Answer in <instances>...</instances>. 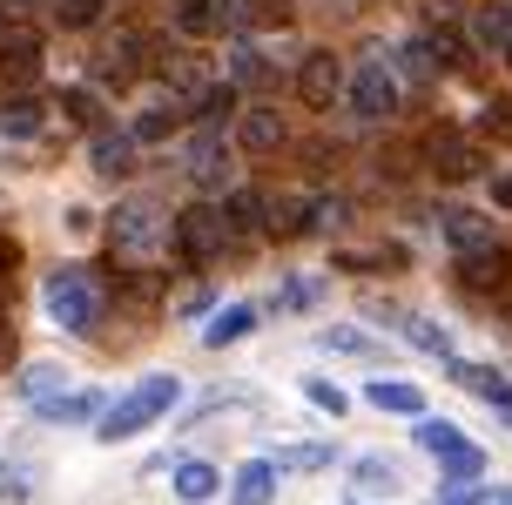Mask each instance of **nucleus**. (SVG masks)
<instances>
[{
	"mask_svg": "<svg viewBox=\"0 0 512 505\" xmlns=\"http://www.w3.org/2000/svg\"><path fill=\"white\" fill-rule=\"evenodd\" d=\"M270 492H277V465H270V458H250V465H236L230 505H270Z\"/></svg>",
	"mask_w": 512,
	"mask_h": 505,
	"instance_id": "obj_20",
	"label": "nucleus"
},
{
	"mask_svg": "<svg viewBox=\"0 0 512 505\" xmlns=\"http://www.w3.org/2000/svg\"><path fill=\"white\" fill-rule=\"evenodd\" d=\"M283 142H290V128H283L277 108H243L236 115V149L243 155H277Z\"/></svg>",
	"mask_w": 512,
	"mask_h": 505,
	"instance_id": "obj_11",
	"label": "nucleus"
},
{
	"mask_svg": "<svg viewBox=\"0 0 512 505\" xmlns=\"http://www.w3.org/2000/svg\"><path fill=\"white\" fill-rule=\"evenodd\" d=\"M236 95H243L236 81H230V88H223V81H209L203 95L189 101V115H196V122H209V128H223V122H230V115H236Z\"/></svg>",
	"mask_w": 512,
	"mask_h": 505,
	"instance_id": "obj_23",
	"label": "nucleus"
},
{
	"mask_svg": "<svg viewBox=\"0 0 512 505\" xmlns=\"http://www.w3.org/2000/svg\"><path fill=\"white\" fill-rule=\"evenodd\" d=\"M317 202L310 196H263V236H304Z\"/></svg>",
	"mask_w": 512,
	"mask_h": 505,
	"instance_id": "obj_17",
	"label": "nucleus"
},
{
	"mask_svg": "<svg viewBox=\"0 0 512 505\" xmlns=\"http://www.w3.org/2000/svg\"><path fill=\"white\" fill-rule=\"evenodd\" d=\"M250 324H256V310H243V303H230V310H223V317L209 324V344H236V337H243Z\"/></svg>",
	"mask_w": 512,
	"mask_h": 505,
	"instance_id": "obj_33",
	"label": "nucleus"
},
{
	"mask_svg": "<svg viewBox=\"0 0 512 505\" xmlns=\"http://www.w3.org/2000/svg\"><path fill=\"white\" fill-rule=\"evenodd\" d=\"M48 317L61 330H95V317H102V283H95V270H54L48 277Z\"/></svg>",
	"mask_w": 512,
	"mask_h": 505,
	"instance_id": "obj_4",
	"label": "nucleus"
},
{
	"mask_svg": "<svg viewBox=\"0 0 512 505\" xmlns=\"http://www.w3.org/2000/svg\"><path fill=\"white\" fill-rule=\"evenodd\" d=\"M398 330H405V337L418 344V351H432V357H445V351H452V337H445V330H438L432 317H411V310H405V317H398Z\"/></svg>",
	"mask_w": 512,
	"mask_h": 505,
	"instance_id": "obj_31",
	"label": "nucleus"
},
{
	"mask_svg": "<svg viewBox=\"0 0 512 505\" xmlns=\"http://www.w3.org/2000/svg\"><path fill=\"white\" fill-rule=\"evenodd\" d=\"M492 505H512V492H499V499H492Z\"/></svg>",
	"mask_w": 512,
	"mask_h": 505,
	"instance_id": "obj_49",
	"label": "nucleus"
},
{
	"mask_svg": "<svg viewBox=\"0 0 512 505\" xmlns=\"http://www.w3.org/2000/svg\"><path fill=\"white\" fill-rule=\"evenodd\" d=\"M34 75H41V34L27 21H0V81L27 88Z\"/></svg>",
	"mask_w": 512,
	"mask_h": 505,
	"instance_id": "obj_10",
	"label": "nucleus"
},
{
	"mask_svg": "<svg viewBox=\"0 0 512 505\" xmlns=\"http://www.w3.org/2000/svg\"><path fill=\"white\" fill-rule=\"evenodd\" d=\"M169 250H176V263H216V256H230V229H223V216H216V202H196V209H182L176 223H169Z\"/></svg>",
	"mask_w": 512,
	"mask_h": 505,
	"instance_id": "obj_3",
	"label": "nucleus"
},
{
	"mask_svg": "<svg viewBox=\"0 0 512 505\" xmlns=\"http://www.w3.org/2000/svg\"><path fill=\"white\" fill-rule=\"evenodd\" d=\"M324 344H331V351H364V337H358V330H331Z\"/></svg>",
	"mask_w": 512,
	"mask_h": 505,
	"instance_id": "obj_43",
	"label": "nucleus"
},
{
	"mask_svg": "<svg viewBox=\"0 0 512 505\" xmlns=\"http://www.w3.org/2000/svg\"><path fill=\"white\" fill-rule=\"evenodd\" d=\"M506 324H512V283H506Z\"/></svg>",
	"mask_w": 512,
	"mask_h": 505,
	"instance_id": "obj_48",
	"label": "nucleus"
},
{
	"mask_svg": "<svg viewBox=\"0 0 512 505\" xmlns=\"http://www.w3.org/2000/svg\"><path fill=\"white\" fill-rule=\"evenodd\" d=\"M88 162H95V176H128V169H135V128H95V155H88Z\"/></svg>",
	"mask_w": 512,
	"mask_h": 505,
	"instance_id": "obj_15",
	"label": "nucleus"
},
{
	"mask_svg": "<svg viewBox=\"0 0 512 505\" xmlns=\"http://www.w3.org/2000/svg\"><path fill=\"white\" fill-rule=\"evenodd\" d=\"M0 492H7V499H21V492H27V479H21V472H14V465L0 472Z\"/></svg>",
	"mask_w": 512,
	"mask_h": 505,
	"instance_id": "obj_45",
	"label": "nucleus"
},
{
	"mask_svg": "<svg viewBox=\"0 0 512 505\" xmlns=\"http://www.w3.org/2000/svg\"><path fill=\"white\" fill-rule=\"evenodd\" d=\"M216 216H223V229H230V243L256 236V229H263V189H223Z\"/></svg>",
	"mask_w": 512,
	"mask_h": 505,
	"instance_id": "obj_13",
	"label": "nucleus"
},
{
	"mask_svg": "<svg viewBox=\"0 0 512 505\" xmlns=\"http://www.w3.org/2000/svg\"><path fill=\"white\" fill-rule=\"evenodd\" d=\"M358 479H364V485H391V465H384V458H364Z\"/></svg>",
	"mask_w": 512,
	"mask_h": 505,
	"instance_id": "obj_41",
	"label": "nucleus"
},
{
	"mask_svg": "<svg viewBox=\"0 0 512 505\" xmlns=\"http://www.w3.org/2000/svg\"><path fill=\"white\" fill-rule=\"evenodd\" d=\"M479 135H486V142H512V95L479 108Z\"/></svg>",
	"mask_w": 512,
	"mask_h": 505,
	"instance_id": "obj_32",
	"label": "nucleus"
},
{
	"mask_svg": "<svg viewBox=\"0 0 512 505\" xmlns=\"http://www.w3.org/2000/svg\"><path fill=\"white\" fill-rule=\"evenodd\" d=\"M297 95H304V108H337L344 101V61L331 48H310L297 61Z\"/></svg>",
	"mask_w": 512,
	"mask_h": 505,
	"instance_id": "obj_9",
	"label": "nucleus"
},
{
	"mask_svg": "<svg viewBox=\"0 0 512 505\" xmlns=\"http://www.w3.org/2000/svg\"><path fill=\"white\" fill-rule=\"evenodd\" d=\"M149 68V34H135V27H122V34H108L102 48H95V75L108 81V88H128V81Z\"/></svg>",
	"mask_w": 512,
	"mask_h": 505,
	"instance_id": "obj_8",
	"label": "nucleus"
},
{
	"mask_svg": "<svg viewBox=\"0 0 512 505\" xmlns=\"http://www.w3.org/2000/svg\"><path fill=\"white\" fill-rule=\"evenodd\" d=\"M203 310H209V290H203V283H196V290L182 297V310H176V317H203Z\"/></svg>",
	"mask_w": 512,
	"mask_h": 505,
	"instance_id": "obj_42",
	"label": "nucleus"
},
{
	"mask_svg": "<svg viewBox=\"0 0 512 505\" xmlns=\"http://www.w3.org/2000/svg\"><path fill=\"white\" fill-rule=\"evenodd\" d=\"M88 411H102V398H95V391H68V398L54 391V398L41 404V418H48V425H75V418H88Z\"/></svg>",
	"mask_w": 512,
	"mask_h": 505,
	"instance_id": "obj_28",
	"label": "nucleus"
},
{
	"mask_svg": "<svg viewBox=\"0 0 512 505\" xmlns=\"http://www.w3.org/2000/svg\"><path fill=\"white\" fill-rule=\"evenodd\" d=\"M418 445H425V452H438V458H445V452H459L465 438H459V431H452V425H438V418H425V425H418Z\"/></svg>",
	"mask_w": 512,
	"mask_h": 505,
	"instance_id": "obj_36",
	"label": "nucleus"
},
{
	"mask_svg": "<svg viewBox=\"0 0 512 505\" xmlns=\"http://www.w3.org/2000/svg\"><path fill=\"white\" fill-rule=\"evenodd\" d=\"M344 101H351V115H358V122H391V115L405 108V81H398L391 61L371 54L358 75H344Z\"/></svg>",
	"mask_w": 512,
	"mask_h": 505,
	"instance_id": "obj_2",
	"label": "nucleus"
},
{
	"mask_svg": "<svg viewBox=\"0 0 512 505\" xmlns=\"http://www.w3.org/2000/svg\"><path fill=\"white\" fill-rule=\"evenodd\" d=\"M465 34H472V41H479L486 54H506V48H512V7H506V0H486V7H472Z\"/></svg>",
	"mask_w": 512,
	"mask_h": 505,
	"instance_id": "obj_16",
	"label": "nucleus"
},
{
	"mask_svg": "<svg viewBox=\"0 0 512 505\" xmlns=\"http://www.w3.org/2000/svg\"><path fill=\"white\" fill-rule=\"evenodd\" d=\"M459 283H465V290H506V283H512V256L499 250V243L465 250L459 256Z\"/></svg>",
	"mask_w": 512,
	"mask_h": 505,
	"instance_id": "obj_12",
	"label": "nucleus"
},
{
	"mask_svg": "<svg viewBox=\"0 0 512 505\" xmlns=\"http://www.w3.org/2000/svg\"><path fill=\"white\" fill-rule=\"evenodd\" d=\"M34 7H41V0H0V14H7V21H27Z\"/></svg>",
	"mask_w": 512,
	"mask_h": 505,
	"instance_id": "obj_44",
	"label": "nucleus"
},
{
	"mask_svg": "<svg viewBox=\"0 0 512 505\" xmlns=\"http://www.w3.org/2000/svg\"><path fill=\"white\" fill-rule=\"evenodd\" d=\"M7 357H14V324L0 317V364H7Z\"/></svg>",
	"mask_w": 512,
	"mask_h": 505,
	"instance_id": "obj_47",
	"label": "nucleus"
},
{
	"mask_svg": "<svg viewBox=\"0 0 512 505\" xmlns=\"http://www.w3.org/2000/svg\"><path fill=\"white\" fill-rule=\"evenodd\" d=\"M108 250H115V263L162 256V250H169V216H162L155 202H122L115 223H108Z\"/></svg>",
	"mask_w": 512,
	"mask_h": 505,
	"instance_id": "obj_1",
	"label": "nucleus"
},
{
	"mask_svg": "<svg viewBox=\"0 0 512 505\" xmlns=\"http://www.w3.org/2000/svg\"><path fill=\"white\" fill-rule=\"evenodd\" d=\"M270 465L277 472H324V465H337V445H283Z\"/></svg>",
	"mask_w": 512,
	"mask_h": 505,
	"instance_id": "obj_27",
	"label": "nucleus"
},
{
	"mask_svg": "<svg viewBox=\"0 0 512 505\" xmlns=\"http://www.w3.org/2000/svg\"><path fill=\"white\" fill-rule=\"evenodd\" d=\"M304 391H310V404H324V411H337V418H344V391H337L331 378H310Z\"/></svg>",
	"mask_w": 512,
	"mask_h": 505,
	"instance_id": "obj_39",
	"label": "nucleus"
},
{
	"mask_svg": "<svg viewBox=\"0 0 512 505\" xmlns=\"http://www.w3.org/2000/svg\"><path fill=\"white\" fill-rule=\"evenodd\" d=\"M230 81L236 88H270V61L256 54L250 34H230Z\"/></svg>",
	"mask_w": 512,
	"mask_h": 505,
	"instance_id": "obj_21",
	"label": "nucleus"
},
{
	"mask_svg": "<svg viewBox=\"0 0 512 505\" xmlns=\"http://www.w3.org/2000/svg\"><path fill=\"white\" fill-rule=\"evenodd\" d=\"M169 404H176V378H149V384H135L122 404H108L102 438H135V431L149 425V418H162Z\"/></svg>",
	"mask_w": 512,
	"mask_h": 505,
	"instance_id": "obj_6",
	"label": "nucleus"
},
{
	"mask_svg": "<svg viewBox=\"0 0 512 505\" xmlns=\"http://www.w3.org/2000/svg\"><path fill=\"white\" fill-rule=\"evenodd\" d=\"M169 135H176V115H169V108H149V115L135 122V142H169Z\"/></svg>",
	"mask_w": 512,
	"mask_h": 505,
	"instance_id": "obj_37",
	"label": "nucleus"
},
{
	"mask_svg": "<svg viewBox=\"0 0 512 505\" xmlns=\"http://www.w3.org/2000/svg\"><path fill=\"white\" fill-rule=\"evenodd\" d=\"M102 7H108V0H54V21H61V27H95V21H102Z\"/></svg>",
	"mask_w": 512,
	"mask_h": 505,
	"instance_id": "obj_35",
	"label": "nucleus"
},
{
	"mask_svg": "<svg viewBox=\"0 0 512 505\" xmlns=\"http://www.w3.org/2000/svg\"><path fill=\"white\" fill-rule=\"evenodd\" d=\"M216 485H223V479H216V465H203V458H189V465H176V492H182L189 505L216 499Z\"/></svg>",
	"mask_w": 512,
	"mask_h": 505,
	"instance_id": "obj_26",
	"label": "nucleus"
},
{
	"mask_svg": "<svg viewBox=\"0 0 512 505\" xmlns=\"http://www.w3.org/2000/svg\"><path fill=\"white\" fill-rule=\"evenodd\" d=\"M452 378H459L465 391H479V398L499 411V425H512V384L499 378V371H486V364H452Z\"/></svg>",
	"mask_w": 512,
	"mask_h": 505,
	"instance_id": "obj_19",
	"label": "nucleus"
},
{
	"mask_svg": "<svg viewBox=\"0 0 512 505\" xmlns=\"http://www.w3.org/2000/svg\"><path fill=\"white\" fill-rule=\"evenodd\" d=\"M14 263H21V243H14V229H0V283L14 277Z\"/></svg>",
	"mask_w": 512,
	"mask_h": 505,
	"instance_id": "obj_40",
	"label": "nucleus"
},
{
	"mask_svg": "<svg viewBox=\"0 0 512 505\" xmlns=\"http://www.w3.org/2000/svg\"><path fill=\"white\" fill-rule=\"evenodd\" d=\"M371 404H378V411H405V418H418V411H425V391H418V384H398V378H378L371 384Z\"/></svg>",
	"mask_w": 512,
	"mask_h": 505,
	"instance_id": "obj_25",
	"label": "nucleus"
},
{
	"mask_svg": "<svg viewBox=\"0 0 512 505\" xmlns=\"http://www.w3.org/2000/svg\"><path fill=\"white\" fill-rule=\"evenodd\" d=\"M492 202H499V209H512V176H492Z\"/></svg>",
	"mask_w": 512,
	"mask_h": 505,
	"instance_id": "obj_46",
	"label": "nucleus"
},
{
	"mask_svg": "<svg viewBox=\"0 0 512 505\" xmlns=\"http://www.w3.org/2000/svg\"><path fill=\"white\" fill-rule=\"evenodd\" d=\"M162 290H169L162 277H122V297H135V303H162Z\"/></svg>",
	"mask_w": 512,
	"mask_h": 505,
	"instance_id": "obj_38",
	"label": "nucleus"
},
{
	"mask_svg": "<svg viewBox=\"0 0 512 505\" xmlns=\"http://www.w3.org/2000/svg\"><path fill=\"white\" fill-rule=\"evenodd\" d=\"M391 68H398V81H438V54L425 34H411V41H398V54H391Z\"/></svg>",
	"mask_w": 512,
	"mask_h": 505,
	"instance_id": "obj_22",
	"label": "nucleus"
},
{
	"mask_svg": "<svg viewBox=\"0 0 512 505\" xmlns=\"http://www.w3.org/2000/svg\"><path fill=\"white\" fill-rule=\"evenodd\" d=\"M176 34H182V41L216 34V0H176Z\"/></svg>",
	"mask_w": 512,
	"mask_h": 505,
	"instance_id": "obj_29",
	"label": "nucleus"
},
{
	"mask_svg": "<svg viewBox=\"0 0 512 505\" xmlns=\"http://www.w3.org/2000/svg\"><path fill=\"white\" fill-rule=\"evenodd\" d=\"M263 21V0H216V34H250Z\"/></svg>",
	"mask_w": 512,
	"mask_h": 505,
	"instance_id": "obj_30",
	"label": "nucleus"
},
{
	"mask_svg": "<svg viewBox=\"0 0 512 505\" xmlns=\"http://www.w3.org/2000/svg\"><path fill=\"white\" fill-rule=\"evenodd\" d=\"M438 229H445V243L452 250H486V243H499V229H492V216H479V209H445L438 216Z\"/></svg>",
	"mask_w": 512,
	"mask_h": 505,
	"instance_id": "obj_14",
	"label": "nucleus"
},
{
	"mask_svg": "<svg viewBox=\"0 0 512 505\" xmlns=\"http://www.w3.org/2000/svg\"><path fill=\"white\" fill-rule=\"evenodd\" d=\"M506 61H512V48H506Z\"/></svg>",
	"mask_w": 512,
	"mask_h": 505,
	"instance_id": "obj_50",
	"label": "nucleus"
},
{
	"mask_svg": "<svg viewBox=\"0 0 512 505\" xmlns=\"http://www.w3.org/2000/svg\"><path fill=\"white\" fill-rule=\"evenodd\" d=\"M21 391H27V398H34V404H48L54 391H61V364H27Z\"/></svg>",
	"mask_w": 512,
	"mask_h": 505,
	"instance_id": "obj_34",
	"label": "nucleus"
},
{
	"mask_svg": "<svg viewBox=\"0 0 512 505\" xmlns=\"http://www.w3.org/2000/svg\"><path fill=\"white\" fill-rule=\"evenodd\" d=\"M41 128H48V108L27 95V88H14V95L0 101V135H14V142H34Z\"/></svg>",
	"mask_w": 512,
	"mask_h": 505,
	"instance_id": "obj_18",
	"label": "nucleus"
},
{
	"mask_svg": "<svg viewBox=\"0 0 512 505\" xmlns=\"http://www.w3.org/2000/svg\"><path fill=\"white\" fill-rule=\"evenodd\" d=\"M61 115H68L75 128H88V135H95V128H108V108H102V95H95V88H68V95H61Z\"/></svg>",
	"mask_w": 512,
	"mask_h": 505,
	"instance_id": "obj_24",
	"label": "nucleus"
},
{
	"mask_svg": "<svg viewBox=\"0 0 512 505\" xmlns=\"http://www.w3.org/2000/svg\"><path fill=\"white\" fill-rule=\"evenodd\" d=\"M418 149H425V169H432V176H445V182L486 176V155L472 149V135H465V128H452V122H438L432 135L418 142Z\"/></svg>",
	"mask_w": 512,
	"mask_h": 505,
	"instance_id": "obj_5",
	"label": "nucleus"
},
{
	"mask_svg": "<svg viewBox=\"0 0 512 505\" xmlns=\"http://www.w3.org/2000/svg\"><path fill=\"white\" fill-rule=\"evenodd\" d=\"M176 162L189 169V182H203V189H223L230 182V149H223V128H196L189 142L176 149Z\"/></svg>",
	"mask_w": 512,
	"mask_h": 505,
	"instance_id": "obj_7",
	"label": "nucleus"
}]
</instances>
